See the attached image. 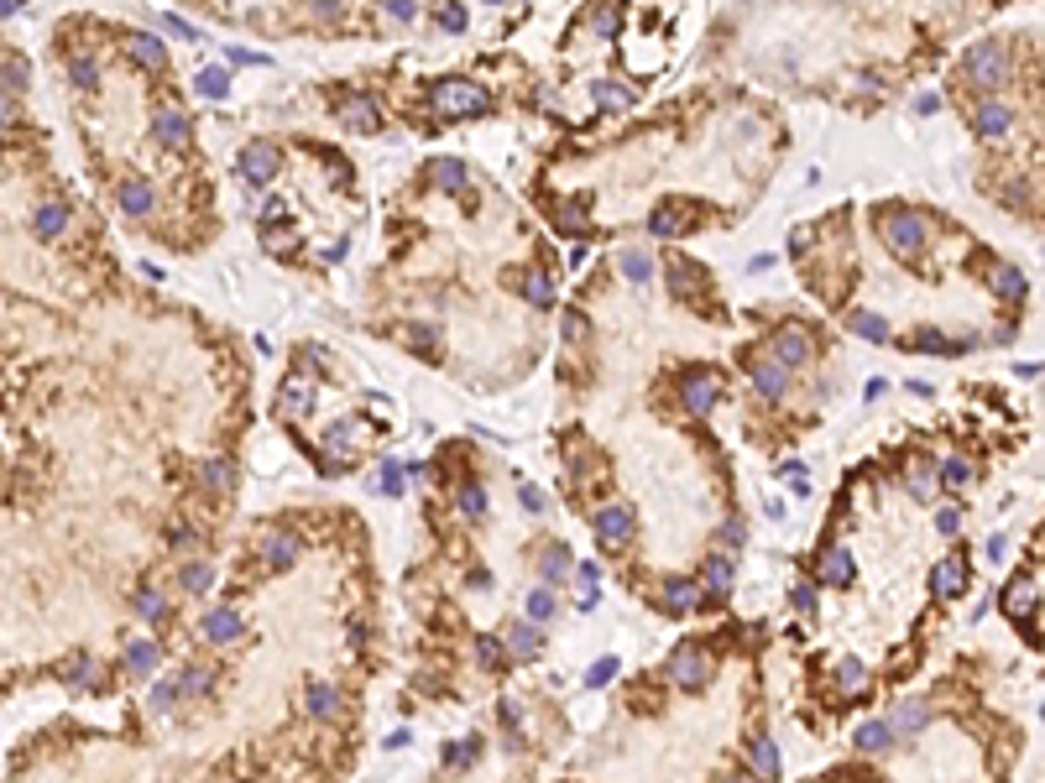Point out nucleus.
<instances>
[{"mask_svg":"<svg viewBox=\"0 0 1045 783\" xmlns=\"http://www.w3.org/2000/svg\"><path fill=\"white\" fill-rule=\"evenodd\" d=\"M116 256L32 120V63L0 37V413H37L116 298Z\"/></svg>","mask_w":1045,"mask_h":783,"instance_id":"obj_1","label":"nucleus"},{"mask_svg":"<svg viewBox=\"0 0 1045 783\" xmlns=\"http://www.w3.org/2000/svg\"><path fill=\"white\" fill-rule=\"evenodd\" d=\"M52 63L110 209L178 251L205 246L215 236V188L199 168L168 42L120 21L69 17L52 32Z\"/></svg>","mask_w":1045,"mask_h":783,"instance_id":"obj_2","label":"nucleus"},{"mask_svg":"<svg viewBox=\"0 0 1045 783\" xmlns=\"http://www.w3.org/2000/svg\"><path fill=\"white\" fill-rule=\"evenodd\" d=\"M946 89L957 95V110L973 126L977 147L988 152L983 184L988 199L1019 215L1025 225L1041 220V37L1004 32L983 37L946 73Z\"/></svg>","mask_w":1045,"mask_h":783,"instance_id":"obj_3","label":"nucleus"},{"mask_svg":"<svg viewBox=\"0 0 1045 783\" xmlns=\"http://www.w3.org/2000/svg\"><path fill=\"white\" fill-rule=\"evenodd\" d=\"M721 397H727V381H721V371H711V366H690V371H686V387H680V403H686L690 418H706V413L717 408Z\"/></svg>","mask_w":1045,"mask_h":783,"instance_id":"obj_4","label":"nucleus"},{"mask_svg":"<svg viewBox=\"0 0 1045 783\" xmlns=\"http://www.w3.org/2000/svg\"><path fill=\"white\" fill-rule=\"evenodd\" d=\"M742 371L753 376V387L763 392L769 403H779V397L789 392V366H779V360H773L769 350H763V345H753V350L742 356Z\"/></svg>","mask_w":1045,"mask_h":783,"instance_id":"obj_5","label":"nucleus"},{"mask_svg":"<svg viewBox=\"0 0 1045 783\" xmlns=\"http://www.w3.org/2000/svg\"><path fill=\"white\" fill-rule=\"evenodd\" d=\"M309 408H314V381L304 366H293V371L283 376V392H277V413H283V418H304Z\"/></svg>","mask_w":1045,"mask_h":783,"instance_id":"obj_6","label":"nucleus"},{"mask_svg":"<svg viewBox=\"0 0 1045 783\" xmlns=\"http://www.w3.org/2000/svg\"><path fill=\"white\" fill-rule=\"evenodd\" d=\"M669 674H674V684H686V690H701V684H711V658H706L701 647H680V653L669 658Z\"/></svg>","mask_w":1045,"mask_h":783,"instance_id":"obj_7","label":"nucleus"},{"mask_svg":"<svg viewBox=\"0 0 1045 783\" xmlns=\"http://www.w3.org/2000/svg\"><path fill=\"white\" fill-rule=\"evenodd\" d=\"M597 538H601V548H622L628 538H633V512L628 507H601L597 512Z\"/></svg>","mask_w":1045,"mask_h":783,"instance_id":"obj_8","label":"nucleus"},{"mask_svg":"<svg viewBox=\"0 0 1045 783\" xmlns=\"http://www.w3.org/2000/svg\"><path fill=\"white\" fill-rule=\"evenodd\" d=\"M967 575H973V569H967V559H962V554H952V559L936 564L930 585H936V596H942V601H957L962 591H967Z\"/></svg>","mask_w":1045,"mask_h":783,"instance_id":"obj_9","label":"nucleus"},{"mask_svg":"<svg viewBox=\"0 0 1045 783\" xmlns=\"http://www.w3.org/2000/svg\"><path fill=\"white\" fill-rule=\"evenodd\" d=\"M748 767H753L758 783L779 779V747H773V736H753V742H748Z\"/></svg>","mask_w":1045,"mask_h":783,"instance_id":"obj_10","label":"nucleus"},{"mask_svg":"<svg viewBox=\"0 0 1045 783\" xmlns=\"http://www.w3.org/2000/svg\"><path fill=\"white\" fill-rule=\"evenodd\" d=\"M1035 596H1041V585L1019 575L1009 591H1004V612H1009L1014 622H1029V616H1035Z\"/></svg>","mask_w":1045,"mask_h":783,"instance_id":"obj_11","label":"nucleus"},{"mask_svg":"<svg viewBox=\"0 0 1045 783\" xmlns=\"http://www.w3.org/2000/svg\"><path fill=\"white\" fill-rule=\"evenodd\" d=\"M696 585H701V591H711V596H727V591H732V559H727V554H711Z\"/></svg>","mask_w":1045,"mask_h":783,"instance_id":"obj_12","label":"nucleus"},{"mask_svg":"<svg viewBox=\"0 0 1045 783\" xmlns=\"http://www.w3.org/2000/svg\"><path fill=\"white\" fill-rule=\"evenodd\" d=\"M690 606H701V585L696 579H669L664 585V612H690Z\"/></svg>","mask_w":1045,"mask_h":783,"instance_id":"obj_13","label":"nucleus"},{"mask_svg":"<svg viewBox=\"0 0 1045 783\" xmlns=\"http://www.w3.org/2000/svg\"><path fill=\"white\" fill-rule=\"evenodd\" d=\"M262 554H267V564H273V569H288V564L298 559V538L277 528V533H267V544H262Z\"/></svg>","mask_w":1045,"mask_h":783,"instance_id":"obj_14","label":"nucleus"},{"mask_svg":"<svg viewBox=\"0 0 1045 783\" xmlns=\"http://www.w3.org/2000/svg\"><path fill=\"white\" fill-rule=\"evenodd\" d=\"M205 637H209V643H236V637H240V616L230 612V606L209 612L205 616Z\"/></svg>","mask_w":1045,"mask_h":783,"instance_id":"obj_15","label":"nucleus"},{"mask_svg":"<svg viewBox=\"0 0 1045 783\" xmlns=\"http://www.w3.org/2000/svg\"><path fill=\"white\" fill-rule=\"evenodd\" d=\"M894 726H905L909 736L926 732V726H930V705H926V700H899V705H894Z\"/></svg>","mask_w":1045,"mask_h":783,"instance_id":"obj_16","label":"nucleus"},{"mask_svg":"<svg viewBox=\"0 0 1045 783\" xmlns=\"http://www.w3.org/2000/svg\"><path fill=\"white\" fill-rule=\"evenodd\" d=\"M199 486H205V492H215V496L230 492V486H236V465H230V460H205V465H199Z\"/></svg>","mask_w":1045,"mask_h":783,"instance_id":"obj_17","label":"nucleus"},{"mask_svg":"<svg viewBox=\"0 0 1045 783\" xmlns=\"http://www.w3.org/2000/svg\"><path fill=\"white\" fill-rule=\"evenodd\" d=\"M889 747H894L889 721H868V726H857V752H889Z\"/></svg>","mask_w":1045,"mask_h":783,"instance_id":"obj_18","label":"nucleus"},{"mask_svg":"<svg viewBox=\"0 0 1045 783\" xmlns=\"http://www.w3.org/2000/svg\"><path fill=\"white\" fill-rule=\"evenodd\" d=\"M539 647H544L539 627H523V622H517V627L507 632V658H539Z\"/></svg>","mask_w":1045,"mask_h":783,"instance_id":"obj_19","label":"nucleus"},{"mask_svg":"<svg viewBox=\"0 0 1045 783\" xmlns=\"http://www.w3.org/2000/svg\"><path fill=\"white\" fill-rule=\"evenodd\" d=\"M304 705H309L314 721H329V715L341 711V695H335L329 684H309V690H304Z\"/></svg>","mask_w":1045,"mask_h":783,"instance_id":"obj_20","label":"nucleus"},{"mask_svg":"<svg viewBox=\"0 0 1045 783\" xmlns=\"http://www.w3.org/2000/svg\"><path fill=\"white\" fill-rule=\"evenodd\" d=\"M821 579L826 585H852V554H847V548H831L821 559Z\"/></svg>","mask_w":1045,"mask_h":783,"instance_id":"obj_21","label":"nucleus"},{"mask_svg":"<svg viewBox=\"0 0 1045 783\" xmlns=\"http://www.w3.org/2000/svg\"><path fill=\"white\" fill-rule=\"evenodd\" d=\"M157 664H162V647L157 643H131L126 647V668H131V674H152Z\"/></svg>","mask_w":1045,"mask_h":783,"instance_id":"obj_22","label":"nucleus"},{"mask_svg":"<svg viewBox=\"0 0 1045 783\" xmlns=\"http://www.w3.org/2000/svg\"><path fill=\"white\" fill-rule=\"evenodd\" d=\"M209 579H215V569H209V564H199V559L178 569V585H184L189 596H205V591H209Z\"/></svg>","mask_w":1045,"mask_h":783,"instance_id":"obj_23","label":"nucleus"},{"mask_svg":"<svg viewBox=\"0 0 1045 783\" xmlns=\"http://www.w3.org/2000/svg\"><path fill=\"white\" fill-rule=\"evenodd\" d=\"M137 616H141V622H168V601L157 596V591H141V596H137Z\"/></svg>","mask_w":1045,"mask_h":783,"instance_id":"obj_24","label":"nucleus"},{"mask_svg":"<svg viewBox=\"0 0 1045 783\" xmlns=\"http://www.w3.org/2000/svg\"><path fill=\"white\" fill-rule=\"evenodd\" d=\"M476 757H481V742H476V736H471V742H450V747H445V763H450V767H465V763H476Z\"/></svg>","mask_w":1045,"mask_h":783,"instance_id":"obj_25","label":"nucleus"},{"mask_svg":"<svg viewBox=\"0 0 1045 783\" xmlns=\"http://www.w3.org/2000/svg\"><path fill=\"white\" fill-rule=\"evenodd\" d=\"M172 684H178V695H209V674H205V668H184Z\"/></svg>","mask_w":1045,"mask_h":783,"instance_id":"obj_26","label":"nucleus"},{"mask_svg":"<svg viewBox=\"0 0 1045 783\" xmlns=\"http://www.w3.org/2000/svg\"><path fill=\"white\" fill-rule=\"evenodd\" d=\"M476 658H481V668H492V674L507 664V653H502L497 637H481V643H476Z\"/></svg>","mask_w":1045,"mask_h":783,"instance_id":"obj_27","label":"nucleus"},{"mask_svg":"<svg viewBox=\"0 0 1045 783\" xmlns=\"http://www.w3.org/2000/svg\"><path fill=\"white\" fill-rule=\"evenodd\" d=\"M565 569H570V554H565V548H549V554H544V579H549V585H560V579H565Z\"/></svg>","mask_w":1045,"mask_h":783,"instance_id":"obj_28","label":"nucleus"},{"mask_svg":"<svg viewBox=\"0 0 1045 783\" xmlns=\"http://www.w3.org/2000/svg\"><path fill=\"white\" fill-rule=\"evenodd\" d=\"M461 512L465 517H486V492L481 486H461Z\"/></svg>","mask_w":1045,"mask_h":783,"instance_id":"obj_29","label":"nucleus"},{"mask_svg":"<svg viewBox=\"0 0 1045 783\" xmlns=\"http://www.w3.org/2000/svg\"><path fill=\"white\" fill-rule=\"evenodd\" d=\"M930 476H936V470H930L926 460L915 465V470H909V496H920V502H926V496H930Z\"/></svg>","mask_w":1045,"mask_h":783,"instance_id":"obj_30","label":"nucleus"},{"mask_svg":"<svg viewBox=\"0 0 1045 783\" xmlns=\"http://www.w3.org/2000/svg\"><path fill=\"white\" fill-rule=\"evenodd\" d=\"M403 486H408V476H403V465H382V492L387 496H403Z\"/></svg>","mask_w":1045,"mask_h":783,"instance_id":"obj_31","label":"nucleus"},{"mask_svg":"<svg viewBox=\"0 0 1045 783\" xmlns=\"http://www.w3.org/2000/svg\"><path fill=\"white\" fill-rule=\"evenodd\" d=\"M942 480H946V486H967V480H973V465H967V460H946L942 465Z\"/></svg>","mask_w":1045,"mask_h":783,"instance_id":"obj_32","label":"nucleus"},{"mask_svg":"<svg viewBox=\"0 0 1045 783\" xmlns=\"http://www.w3.org/2000/svg\"><path fill=\"white\" fill-rule=\"evenodd\" d=\"M529 616H533V622H549V616H554V596H549V591H533V596H529Z\"/></svg>","mask_w":1045,"mask_h":783,"instance_id":"obj_33","label":"nucleus"},{"mask_svg":"<svg viewBox=\"0 0 1045 783\" xmlns=\"http://www.w3.org/2000/svg\"><path fill=\"white\" fill-rule=\"evenodd\" d=\"M837 680L847 684V690H862V680H868V674H862V664H852V658H841V664H837Z\"/></svg>","mask_w":1045,"mask_h":783,"instance_id":"obj_34","label":"nucleus"},{"mask_svg":"<svg viewBox=\"0 0 1045 783\" xmlns=\"http://www.w3.org/2000/svg\"><path fill=\"white\" fill-rule=\"evenodd\" d=\"M172 700H178V684H157V690H152V700H147V705H152V711H168V705H172Z\"/></svg>","mask_w":1045,"mask_h":783,"instance_id":"obj_35","label":"nucleus"},{"mask_svg":"<svg viewBox=\"0 0 1045 783\" xmlns=\"http://www.w3.org/2000/svg\"><path fill=\"white\" fill-rule=\"evenodd\" d=\"M936 528H942L946 538H952V533L962 528V512H957V507H942V512H936Z\"/></svg>","mask_w":1045,"mask_h":783,"instance_id":"obj_36","label":"nucleus"},{"mask_svg":"<svg viewBox=\"0 0 1045 783\" xmlns=\"http://www.w3.org/2000/svg\"><path fill=\"white\" fill-rule=\"evenodd\" d=\"M612 674H618V658H601V664L591 668V684H607Z\"/></svg>","mask_w":1045,"mask_h":783,"instance_id":"obj_37","label":"nucleus"},{"mask_svg":"<svg viewBox=\"0 0 1045 783\" xmlns=\"http://www.w3.org/2000/svg\"><path fill=\"white\" fill-rule=\"evenodd\" d=\"M795 606H800V612H816V591H810V585H795Z\"/></svg>","mask_w":1045,"mask_h":783,"instance_id":"obj_38","label":"nucleus"},{"mask_svg":"<svg viewBox=\"0 0 1045 783\" xmlns=\"http://www.w3.org/2000/svg\"><path fill=\"white\" fill-rule=\"evenodd\" d=\"M523 507H529V512H544V492H539V486H523Z\"/></svg>","mask_w":1045,"mask_h":783,"instance_id":"obj_39","label":"nucleus"},{"mask_svg":"<svg viewBox=\"0 0 1045 783\" xmlns=\"http://www.w3.org/2000/svg\"><path fill=\"white\" fill-rule=\"evenodd\" d=\"M721 538H727V544H742V538H748V528H742V523H727V528H721Z\"/></svg>","mask_w":1045,"mask_h":783,"instance_id":"obj_40","label":"nucleus"}]
</instances>
